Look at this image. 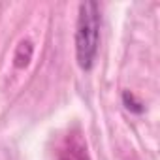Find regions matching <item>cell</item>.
I'll return each mask as SVG.
<instances>
[{
  "mask_svg": "<svg viewBox=\"0 0 160 160\" xmlns=\"http://www.w3.org/2000/svg\"><path fill=\"white\" fill-rule=\"evenodd\" d=\"M58 160H91L81 134H68L58 147Z\"/></svg>",
  "mask_w": 160,
  "mask_h": 160,
  "instance_id": "cell-2",
  "label": "cell"
},
{
  "mask_svg": "<svg viewBox=\"0 0 160 160\" xmlns=\"http://www.w3.org/2000/svg\"><path fill=\"white\" fill-rule=\"evenodd\" d=\"M100 43V8L96 2L79 4L75 27V57L81 70H91Z\"/></svg>",
  "mask_w": 160,
  "mask_h": 160,
  "instance_id": "cell-1",
  "label": "cell"
},
{
  "mask_svg": "<svg viewBox=\"0 0 160 160\" xmlns=\"http://www.w3.org/2000/svg\"><path fill=\"white\" fill-rule=\"evenodd\" d=\"M124 104H126V108L128 109H132V111H136V113H139V111H143V108H139L141 104L139 102H134V96L132 94H128V92H124Z\"/></svg>",
  "mask_w": 160,
  "mask_h": 160,
  "instance_id": "cell-4",
  "label": "cell"
},
{
  "mask_svg": "<svg viewBox=\"0 0 160 160\" xmlns=\"http://www.w3.org/2000/svg\"><path fill=\"white\" fill-rule=\"evenodd\" d=\"M30 57H32V43H30L28 40H25V42H21L19 47H17V53H15V66H19V68L27 66L28 60H30Z\"/></svg>",
  "mask_w": 160,
  "mask_h": 160,
  "instance_id": "cell-3",
  "label": "cell"
}]
</instances>
